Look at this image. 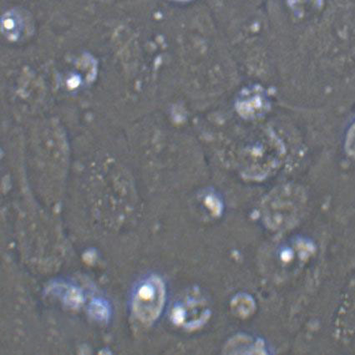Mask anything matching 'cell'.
<instances>
[{
  "label": "cell",
  "mask_w": 355,
  "mask_h": 355,
  "mask_svg": "<svg viewBox=\"0 0 355 355\" xmlns=\"http://www.w3.org/2000/svg\"><path fill=\"white\" fill-rule=\"evenodd\" d=\"M208 310L205 304L197 299H189L178 304L173 310L175 323L191 328L206 320Z\"/></svg>",
  "instance_id": "cell-3"
},
{
  "label": "cell",
  "mask_w": 355,
  "mask_h": 355,
  "mask_svg": "<svg viewBox=\"0 0 355 355\" xmlns=\"http://www.w3.org/2000/svg\"><path fill=\"white\" fill-rule=\"evenodd\" d=\"M175 1H189V0H175Z\"/></svg>",
  "instance_id": "cell-6"
},
{
  "label": "cell",
  "mask_w": 355,
  "mask_h": 355,
  "mask_svg": "<svg viewBox=\"0 0 355 355\" xmlns=\"http://www.w3.org/2000/svg\"><path fill=\"white\" fill-rule=\"evenodd\" d=\"M26 20L18 11H10L3 16L2 30L9 38H17L26 27Z\"/></svg>",
  "instance_id": "cell-4"
},
{
  "label": "cell",
  "mask_w": 355,
  "mask_h": 355,
  "mask_svg": "<svg viewBox=\"0 0 355 355\" xmlns=\"http://www.w3.org/2000/svg\"><path fill=\"white\" fill-rule=\"evenodd\" d=\"M348 146L349 152L355 156V126L349 134Z\"/></svg>",
  "instance_id": "cell-5"
},
{
  "label": "cell",
  "mask_w": 355,
  "mask_h": 355,
  "mask_svg": "<svg viewBox=\"0 0 355 355\" xmlns=\"http://www.w3.org/2000/svg\"><path fill=\"white\" fill-rule=\"evenodd\" d=\"M302 197L297 191L284 190L276 193L266 204L269 223L275 227H286L295 222L302 208Z\"/></svg>",
  "instance_id": "cell-2"
},
{
  "label": "cell",
  "mask_w": 355,
  "mask_h": 355,
  "mask_svg": "<svg viewBox=\"0 0 355 355\" xmlns=\"http://www.w3.org/2000/svg\"><path fill=\"white\" fill-rule=\"evenodd\" d=\"M166 301L165 284L160 277L150 276L135 289L132 309L142 323L150 324L161 315Z\"/></svg>",
  "instance_id": "cell-1"
}]
</instances>
